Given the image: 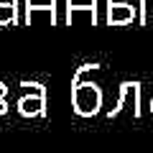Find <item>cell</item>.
<instances>
[{
  "label": "cell",
  "mask_w": 153,
  "mask_h": 153,
  "mask_svg": "<svg viewBox=\"0 0 153 153\" xmlns=\"http://www.w3.org/2000/svg\"><path fill=\"white\" fill-rule=\"evenodd\" d=\"M13 18V5H0V23Z\"/></svg>",
  "instance_id": "obj_1"
},
{
  "label": "cell",
  "mask_w": 153,
  "mask_h": 153,
  "mask_svg": "<svg viewBox=\"0 0 153 153\" xmlns=\"http://www.w3.org/2000/svg\"><path fill=\"white\" fill-rule=\"evenodd\" d=\"M128 16H130V13H128L125 8H117V10H115V18H120V21H123V18H128Z\"/></svg>",
  "instance_id": "obj_2"
}]
</instances>
